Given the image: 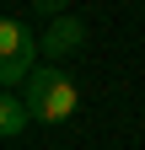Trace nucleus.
<instances>
[{
  "label": "nucleus",
  "mask_w": 145,
  "mask_h": 150,
  "mask_svg": "<svg viewBox=\"0 0 145 150\" xmlns=\"http://www.w3.org/2000/svg\"><path fill=\"white\" fill-rule=\"evenodd\" d=\"M86 43V27L75 16H54V27L43 32V59H65V54H75Z\"/></svg>",
  "instance_id": "f257e3e1"
},
{
  "label": "nucleus",
  "mask_w": 145,
  "mask_h": 150,
  "mask_svg": "<svg viewBox=\"0 0 145 150\" xmlns=\"http://www.w3.org/2000/svg\"><path fill=\"white\" fill-rule=\"evenodd\" d=\"M75 107H81V91H75V81H65V86H54L48 97L32 107V123H65Z\"/></svg>",
  "instance_id": "f03ea898"
},
{
  "label": "nucleus",
  "mask_w": 145,
  "mask_h": 150,
  "mask_svg": "<svg viewBox=\"0 0 145 150\" xmlns=\"http://www.w3.org/2000/svg\"><path fill=\"white\" fill-rule=\"evenodd\" d=\"M27 123H32V102H27V97H16V91H6V97H0V134L16 139Z\"/></svg>",
  "instance_id": "7ed1b4c3"
},
{
  "label": "nucleus",
  "mask_w": 145,
  "mask_h": 150,
  "mask_svg": "<svg viewBox=\"0 0 145 150\" xmlns=\"http://www.w3.org/2000/svg\"><path fill=\"white\" fill-rule=\"evenodd\" d=\"M38 54H43V48H32V54H11V59H0V86H6V91L27 86V81H32V70H38V64H32Z\"/></svg>",
  "instance_id": "20e7f679"
},
{
  "label": "nucleus",
  "mask_w": 145,
  "mask_h": 150,
  "mask_svg": "<svg viewBox=\"0 0 145 150\" xmlns=\"http://www.w3.org/2000/svg\"><path fill=\"white\" fill-rule=\"evenodd\" d=\"M32 48H43V43H32V32L27 22H0V59H11V54H32Z\"/></svg>",
  "instance_id": "39448f33"
},
{
  "label": "nucleus",
  "mask_w": 145,
  "mask_h": 150,
  "mask_svg": "<svg viewBox=\"0 0 145 150\" xmlns=\"http://www.w3.org/2000/svg\"><path fill=\"white\" fill-rule=\"evenodd\" d=\"M54 86H65V70H59V64H38V70H32V81L22 86V97H27L32 107H38V102L48 97V91H54Z\"/></svg>",
  "instance_id": "423d86ee"
},
{
  "label": "nucleus",
  "mask_w": 145,
  "mask_h": 150,
  "mask_svg": "<svg viewBox=\"0 0 145 150\" xmlns=\"http://www.w3.org/2000/svg\"><path fill=\"white\" fill-rule=\"evenodd\" d=\"M70 0H32V11H43V16H65Z\"/></svg>",
  "instance_id": "0eeeda50"
}]
</instances>
